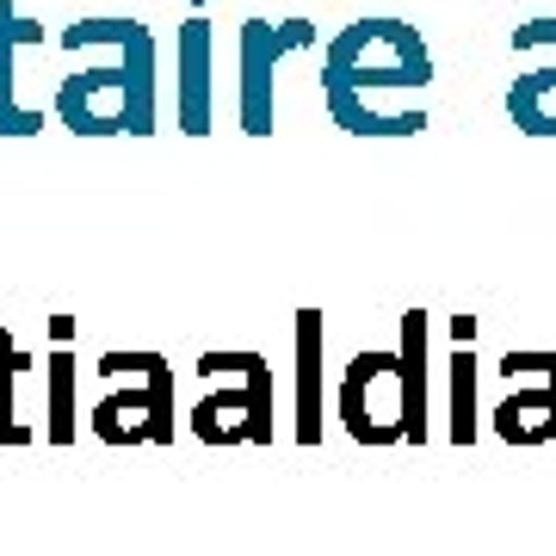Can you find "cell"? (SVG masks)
I'll return each instance as SVG.
<instances>
[{"mask_svg": "<svg viewBox=\"0 0 556 556\" xmlns=\"http://www.w3.org/2000/svg\"><path fill=\"white\" fill-rule=\"evenodd\" d=\"M427 80H433V56H427L415 25H402V20L346 25L328 43V62H321L328 112L353 137H415V130H427L420 105H402V112L378 105V93H390V87H427Z\"/></svg>", "mask_w": 556, "mask_h": 556, "instance_id": "6da1fadb", "label": "cell"}, {"mask_svg": "<svg viewBox=\"0 0 556 556\" xmlns=\"http://www.w3.org/2000/svg\"><path fill=\"white\" fill-rule=\"evenodd\" d=\"M100 378H124L93 408L100 439H174V365L161 353H105Z\"/></svg>", "mask_w": 556, "mask_h": 556, "instance_id": "277c9868", "label": "cell"}, {"mask_svg": "<svg viewBox=\"0 0 556 556\" xmlns=\"http://www.w3.org/2000/svg\"><path fill=\"white\" fill-rule=\"evenodd\" d=\"M50 439H75V353L50 358Z\"/></svg>", "mask_w": 556, "mask_h": 556, "instance_id": "9a60e30c", "label": "cell"}, {"mask_svg": "<svg viewBox=\"0 0 556 556\" xmlns=\"http://www.w3.org/2000/svg\"><path fill=\"white\" fill-rule=\"evenodd\" d=\"M452 334H457V346H470V340H477V316H457Z\"/></svg>", "mask_w": 556, "mask_h": 556, "instance_id": "2e32d148", "label": "cell"}, {"mask_svg": "<svg viewBox=\"0 0 556 556\" xmlns=\"http://www.w3.org/2000/svg\"><path fill=\"white\" fill-rule=\"evenodd\" d=\"M179 130L204 137L211 130V20L179 25Z\"/></svg>", "mask_w": 556, "mask_h": 556, "instance_id": "9c48e42d", "label": "cell"}, {"mask_svg": "<svg viewBox=\"0 0 556 556\" xmlns=\"http://www.w3.org/2000/svg\"><path fill=\"white\" fill-rule=\"evenodd\" d=\"M452 439H477V358H470V346H457L452 358Z\"/></svg>", "mask_w": 556, "mask_h": 556, "instance_id": "4fadbf2b", "label": "cell"}, {"mask_svg": "<svg viewBox=\"0 0 556 556\" xmlns=\"http://www.w3.org/2000/svg\"><path fill=\"white\" fill-rule=\"evenodd\" d=\"M298 439H321V309H298Z\"/></svg>", "mask_w": 556, "mask_h": 556, "instance_id": "8fae6325", "label": "cell"}, {"mask_svg": "<svg viewBox=\"0 0 556 556\" xmlns=\"http://www.w3.org/2000/svg\"><path fill=\"white\" fill-rule=\"evenodd\" d=\"M62 50H112V62L62 75L56 118L75 137H149L155 130V38L137 20H80L62 31Z\"/></svg>", "mask_w": 556, "mask_h": 556, "instance_id": "7a4b0ae2", "label": "cell"}, {"mask_svg": "<svg viewBox=\"0 0 556 556\" xmlns=\"http://www.w3.org/2000/svg\"><path fill=\"white\" fill-rule=\"evenodd\" d=\"M316 25L309 20H248L241 25V130L248 137H273V68L291 50H309Z\"/></svg>", "mask_w": 556, "mask_h": 556, "instance_id": "8992f818", "label": "cell"}, {"mask_svg": "<svg viewBox=\"0 0 556 556\" xmlns=\"http://www.w3.org/2000/svg\"><path fill=\"white\" fill-rule=\"evenodd\" d=\"M340 420L358 445H390L408 439L402 420V358L396 353H358L340 378Z\"/></svg>", "mask_w": 556, "mask_h": 556, "instance_id": "5b68a950", "label": "cell"}, {"mask_svg": "<svg viewBox=\"0 0 556 556\" xmlns=\"http://www.w3.org/2000/svg\"><path fill=\"white\" fill-rule=\"evenodd\" d=\"M43 38H50V31H43L38 20H20V7L0 0V137H38L43 130V112L13 93V62H20V50H31V43H43Z\"/></svg>", "mask_w": 556, "mask_h": 556, "instance_id": "ba28073f", "label": "cell"}, {"mask_svg": "<svg viewBox=\"0 0 556 556\" xmlns=\"http://www.w3.org/2000/svg\"><path fill=\"white\" fill-rule=\"evenodd\" d=\"M25 365H31V358L20 353V340L0 328V445H20V439H31V427H20V420H13V378H20Z\"/></svg>", "mask_w": 556, "mask_h": 556, "instance_id": "5bb4252c", "label": "cell"}, {"mask_svg": "<svg viewBox=\"0 0 556 556\" xmlns=\"http://www.w3.org/2000/svg\"><path fill=\"white\" fill-rule=\"evenodd\" d=\"M427 309H408L402 316V420H408V439H427Z\"/></svg>", "mask_w": 556, "mask_h": 556, "instance_id": "7c38bea8", "label": "cell"}, {"mask_svg": "<svg viewBox=\"0 0 556 556\" xmlns=\"http://www.w3.org/2000/svg\"><path fill=\"white\" fill-rule=\"evenodd\" d=\"M204 378H223V390L192 408L199 439H273V365L260 353H204Z\"/></svg>", "mask_w": 556, "mask_h": 556, "instance_id": "3957f363", "label": "cell"}, {"mask_svg": "<svg viewBox=\"0 0 556 556\" xmlns=\"http://www.w3.org/2000/svg\"><path fill=\"white\" fill-rule=\"evenodd\" d=\"M501 371L519 383V396L495 408L501 439L532 445V439H556V353H507Z\"/></svg>", "mask_w": 556, "mask_h": 556, "instance_id": "52a82bcc", "label": "cell"}, {"mask_svg": "<svg viewBox=\"0 0 556 556\" xmlns=\"http://www.w3.org/2000/svg\"><path fill=\"white\" fill-rule=\"evenodd\" d=\"M526 31L556 43V20H532ZM507 118H514L526 137H556V62H551V68L519 75L514 87H507Z\"/></svg>", "mask_w": 556, "mask_h": 556, "instance_id": "30bf717a", "label": "cell"}]
</instances>
